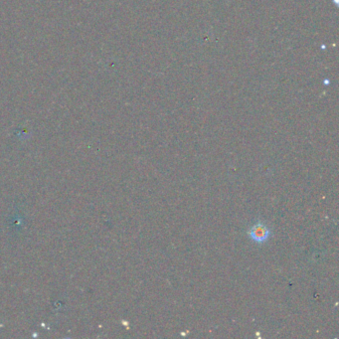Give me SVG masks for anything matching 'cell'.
Instances as JSON below:
<instances>
[{
    "mask_svg": "<svg viewBox=\"0 0 339 339\" xmlns=\"http://www.w3.org/2000/svg\"><path fill=\"white\" fill-rule=\"evenodd\" d=\"M248 235L256 243L262 244L270 239L272 233L264 223H262V221H258L249 229Z\"/></svg>",
    "mask_w": 339,
    "mask_h": 339,
    "instance_id": "6da1fadb",
    "label": "cell"
}]
</instances>
